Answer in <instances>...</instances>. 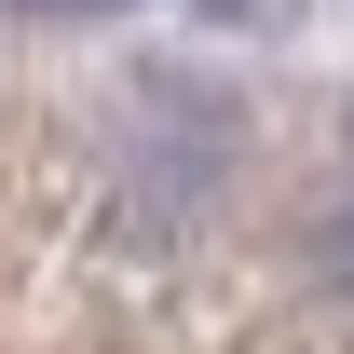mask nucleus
<instances>
[{
  "label": "nucleus",
  "mask_w": 354,
  "mask_h": 354,
  "mask_svg": "<svg viewBox=\"0 0 354 354\" xmlns=\"http://www.w3.org/2000/svg\"><path fill=\"white\" fill-rule=\"evenodd\" d=\"M313 272H327V300H354V177L313 205Z\"/></svg>",
  "instance_id": "obj_2"
},
{
  "label": "nucleus",
  "mask_w": 354,
  "mask_h": 354,
  "mask_svg": "<svg viewBox=\"0 0 354 354\" xmlns=\"http://www.w3.org/2000/svg\"><path fill=\"white\" fill-rule=\"evenodd\" d=\"M41 14H109V0H41Z\"/></svg>",
  "instance_id": "obj_3"
},
{
  "label": "nucleus",
  "mask_w": 354,
  "mask_h": 354,
  "mask_svg": "<svg viewBox=\"0 0 354 354\" xmlns=\"http://www.w3.org/2000/svg\"><path fill=\"white\" fill-rule=\"evenodd\" d=\"M218 177H232V109L191 95V82H164L150 109H136V136H123V218L136 232H177V218L218 205Z\"/></svg>",
  "instance_id": "obj_1"
}]
</instances>
